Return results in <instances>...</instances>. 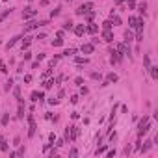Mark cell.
<instances>
[{"mask_svg":"<svg viewBox=\"0 0 158 158\" xmlns=\"http://www.w3.org/2000/svg\"><path fill=\"white\" fill-rule=\"evenodd\" d=\"M149 123H151V117H149V115H145L143 119H140V125H138V134H140V136H143V134L149 132V128H151Z\"/></svg>","mask_w":158,"mask_h":158,"instance_id":"1","label":"cell"},{"mask_svg":"<svg viewBox=\"0 0 158 158\" xmlns=\"http://www.w3.org/2000/svg\"><path fill=\"white\" fill-rule=\"evenodd\" d=\"M89 9H93V4H91V2H86V4H82V6L76 9V15H86Z\"/></svg>","mask_w":158,"mask_h":158,"instance_id":"2","label":"cell"},{"mask_svg":"<svg viewBox=\"0 0 158 158\" xmlns=\"http://www.w3.org/2000/svg\"><path fill=\"white\" fill-rule=\"evenodd\" d=\"M110 54H112V56H110V61H112V63H119V61L123 60V54H121V52H115V50H112Z\"/></svg>","mask_w":158,"mask_h":158,"instance_id":"3","label":"cell"},{"mask_svg":"<svg viewBox=\"0 0 158 158\" xmlns=\"http://www.w3.org/2000/svg\"><path fill=\"white\" fill-rule=\"evenodd\" d=\"M28 123H30V130H28V136H34V134H36V123H34V115L30 114L28 115Z\"/></svg>","mask_w":158,"mask_h":158,"instance_id":"4","label":"cell"},{"mask_svg":"<svg viewBox=\"0 0 158 158\" xmlns=\"http://www.w3.org/2000/svg\"><path fill=\"white\" fill-rule=\"evenodd\" d=\"M37 11L36 9H32V7H26V11H22V19H30V17H34Z\"/></svg>","mask_w":158,"mask_h":158,"instance_id":"5","label":"cell"},{"mask_svg":"<svg viewBox=\"0 0 158 158\" xmlns=\"http://www.w3.org/2000/svg\"><path fill=\"white\" fill-rule=\"evenodd\" d=\"M102 37H104V41H108V43H112V41H114V34H112L110 30H104Z\"/></svg>","mask_w":158,"mask_h":158,"instance_id":"6","label":"cell"},{"mask_svg":"<svg viewBox=\"0 0 158 158\" xmlns=\"http://www.w3.org/2000/svg\"><path fill=\"white\" fill-rule=\"evenodd\" d=\"M30 99L34 102H37V101H43V93H39V91H34V93L30 95Z\"/></svg>","mask_w":158,"mask_h":158,"instance_id":"7","label":"cell"},{"mask_svg":"<svg viewBox=\"0 0 158 158\" xmlns=\"http://www.w3.org/2000/svg\"><path fill=\"white\" fill-rule=\"evenodd\" d=\"M119 80V76L115 74V73H108V76H106V82L108 84H112V82H117Z\"/></svg>","mask_w":158,"mask_h":158,"instance_id":"8","label":"cell"},{"mask_svg":"<svg viewBox=\"0 0 158 158\" xmlns=\"http://www.w3.org/2000/svg\"><path fill=\"white\" fill-rule=\"evenodd\" d=\"M74 34H76V36H84V34H86V26H84V24H78V26L74 28Z\"/></svg>","mask_w":158,"mask_h":158,"instance_id":"9","label":"cell"},{"mask_svg":"<svg viewBox=\"0 0 158 158\" xmlns=\"http://www.w3.org/2000/svg\"><path fill=\"white\" fill-rule=\"evenodd\" d=\"M7 149H9V147H7V141H6V138H4V136H0V151H4V152H6Z\"/></svg>","mask_w":158,"mask_h":158,"instance_id":"10","label":"cell"},{"mask_svg":"<svg viewBox=\"0 0 158 158\" xmlns=\"http://www.w3.org/2000/svg\"><path fill=\"white\" fill-rule=\"evenodd\" d=\"M80 50L84 52V54H91V52H93V45H82Z\"/></svg>","mask_w":158,"mask_h":158,"instance_id":"11","label":"cell"},{"mask_svg":"<svg viewBox=\"0 0 158 158\" xmlns=\"http://www.w3.org/2000/svg\"><path fill=\"white\" fill-rule=\"evenodd\" d=\"M138 11H140L141 15H145V13H147V2H141V4L138 6Z\"/></svg>","mask_w":158,"mask_h":158,"instance_id":"12","label":"cell"},{"mask_svg":"<svg viewBox=\"0 0 158 158\" xmlns=\"http://www.w3.org/2000/svg\"><path fill=\"white\" fill-rule=\"evenodd\" d=\"M149 71H151L152 80H156V78H158V67H149Z\"/></svg>","mask_w":158,"mask_h":158,"instance_id":"13","label":"cell"},{"mask_svg":"<svg viewBox=\"0 0 158 158\" xmlns=\"http://www.w3.org/2000/svg\"><path fill=\"white\" fill-rule=\"evenodd\" d=\"M97 24H89V26H86V32H89V34H95V32H97Z\"/></svg>","mask_w":158,"mask_h":158,"instance_id":"14","label":"cell"},{"mask_svg":"<svg viewBox=\"0 0 158 158\" xmlns=\"http://www.w3.org/2000/svg\"><path fill=\"white\" fill-rule=\"evenodd\" d=\"M138 21H140V19H138V17H130V19H128V22H130V28H136Z\"/></svg>","mask_w":158,"mask_h":158,"instance_id":"15","label":"cell"},{"mask_svg":"<svg viewBox=\"0 0 158 158\" xmlns=\"http://www.w3.org/2000/svg\"><path fill=\"white\" fill-rule=\"evenodd\" d=\"M143 63H145V69H149V67H151V60H149V54H145V56H143Z\"/></svg>","mask_w":158,"mask_h":158,"instance_id":"16","label":"cell"},{"mask_svg":"<svg viewBox=\"0 0 158 158\" xmlns=\"http://www.w3.org/2000/svg\"><path fill=\"white\" fill-rule=\"evenodd\" d=\"M17 39H21V37H13V39H9V41H7V45H6V47H7V49H11V47H13V45L17 43Z\"/></svg>","mask_w":158,"mask_h":158,"instance_id":"17","label":"cell"},{"mask_svg":"<svg viewBox=\"0 0 158 158\" xmlns=\"http://www.w3.org/2000/svg\"><path fill=\"white\" fill-rule=\"evenodd\" d=\"M61 45H63V41H61V39H60V37H58V39H54V41H52V47H61Z\"/></svg>","mask_w":158,"mask_h":158,"instance_id":"18","label":"cell"},{"mask_svg":"<svg viewBox=\"0 0 158 158\" xmlns=\"http://www.w3.org/2000/svg\"><path fill=\"white\" fill-rule=\"evenodd\" d=\"M102 28L110 30V28H112V21H104V22H102Z\"/></svg>","mask_w":158,"mask_h":158,"instance_id":"19","label":"cell"},{"mask_svg":"<svg viewBox=\"0 0 158 158\" xmlns=\"http://www.w3.org/2000/svg\"><path fill=\"white\" fill-rule=\"evenodd\" d=\"M7 121H9V115L4 114V115H2V119H0V123H2V125H7Z\"/></svg>","mask_w":158,"mask_h":158,"instance_id":"20","label":"cell"},{"mask_svg":"<svg viewBox=\"0 0 158 158\" xmlns=\"http://www.w3.org/2000/svg\"><path fill=\"white\" fill-rule=\"evenodd\" d=\"M76 63H80V65L84 63V65H86L87 63V58H76Z\"/></svg>","mask_w":158,"mask_h":158,"instance_id":"21","label":"cell"},{"mask_svg":"<svg viewBox=\"0 0 158 158\" xmlns=\"http://www.w3.org/2000/svg\"><path fill=\"white\" fill-rule=\"evenodd\" d=\"M112 24H121V19H119V17H114V15H112Z\"/></svg>","mask_w":158,"mask_h":158,"instance_id":"22","label":"cell"},{"mask_svg":"<svg viewBox=\"0 0 158 158\" xmlns=\"http://www.w3.org/2000/svg\"><path fill=\"white\" fill-rule=\"evenodd\" d=\"M151 141H145V147H143V151H141V152H147V151H149V149H151Z\"/></svg>","mask_w":158,"mask_h":158,"instance_id":"23","label":"cell"},{"mask_svg":"<svg viewBox=\"0 0 158 158\" xmlns=\"http://www.w3.org/2000/svg\"><path fill=\"white\" fill-rule=\"evenodd\" d=\"M74 52H76V49H69V50L63 52V56H71V54H74Z\"/></svg>","mask_w":158,"mask_h":158,"instance_id":"24","label":"cell"},{"mask_svg":"<svg viewBox=\"0 0 158 158\" xmlns=\"http://www.w3.org/2000/svg\"><path fill=\"white\" fill-rule=\"evenodd\" d=\"M71 28H73V22H71V21H67V22L63 24V30H71Z\"/></svg>","mask_w":158,"mask_h":158,"instance_id":"25","label":"cell"},{"mask_svg":"<svg viewBox=\"0 0 158 158\" xmlns=\"http://www.w3.org/2000/svg\"><path fill=\"white\" fill-rule=\"evenodd\" d=\"M28 47H30V39H28V37H26V39L22 41V49H28Z\"/></svg>","mask_w":158,"mask_h":158,"instance_id":"26","label":"cell"},{"mask_svg":"<svg viewBox=\"0 0 158 158\" xmlns=\"http://www.w3.org/2000/svg\"><path fill=\"white\" fill-rule=\"evenodd\" d=\"M9 11H11V9H7V11H4V13H2V15H0V22H2V21H4V19H6V17H7V15H9Z\"/></svg>","mask_w":158,"mask_h":158,"instance_id":"27","label":"cell"},{"mask_svg":"<svg viewBox=\"0 0 158 158\" xmlns=\"http://www.w3.org/2000/svg\"><path fill=\"white\" fill-rule=\"evenodd\" d=\"M125 37H127V43H130V39H132V34H130L128 30H127V32H125Z\"/></svg>","mask_w":158,"mask_h":158,"instance_id":"28","label":"cell"},{"mask_svg":"<svg viewBox=\"0 0 158 158\" xmlns=\"http://www.w3.org/2000/svg\"><path fill=\"white\" fill-rule=\"evenodd\" d=\"M0 71H2V73H6V71H7V69H6V63H4L2 60H0Z\"/></svg>","mask_w":158,"mask_h":158,"instance_id":"29","label":"cell"},{"mask_svg":"<svg viewBox=\"0 0 158 158\" xmlns=\"http://www.w3.org/2000/svg\"><path fill=\"white\" fill-rule=\"evenodd\" d=\"M104 151H106V145H102V147H99V149H97V154H102Z\"/></svg>","mask_w":158,"mask_h":158,"instance_id":"30","label":"cell"},{"mask_svg":"<svg viewBox=\"0 0 158 158\" xmlns=\"http://www.w3.org/2000/svg\"><path fill=\"white\" fill-rule=\"evenodd\" d=\"M52 84H54V80H49V82H45V87L49 89V87H52Z\"/></svg>","mask_w":158,"mask_h":158,"instance_id":"31","label":"cell"},{"mask_svg":"<svg viewBox=\"0 0 158 158\" xmlns=\"http://www.w3.org/2000/svg\"><path fill=\"white\" fill-rule=\"evenodd\" d=\"M52 17H56V15H60V7H56V9H52Z\"/></svg>","mask_w":158,"mask_h":158,"instance_id":"32","label":"cell"},{"mask_svg":"<svg viewBox=\"0 0 158 158\" xmlns=\"http://www.w3.org/2000/svg\"><path fill=\"white\" fill-rule=\"evenodd\" d=\"M91 78H95V80H99V78H101V74H99V73H91Z\"/></svg>","mask_w":158,"mask_h":158,"instance_id":"33","label":"cell"},{"mask_svg":"<svg viewBox=\"0 0 158 158\" xmlns=\"http://www.w3.org/2000/svg\"><path fill=\"white\" fill-rule=\"evenodd\" d=\"M24 82H26V84H30V82H32V76H30V74H26V76H24Z\"/></svg>","mask_w":158,"mask_h":158,"instance_id":"34","label":"cell"},{"mask_svg":"<svg viewBox=\"0 0 158 158\" xmlns=\"http://www.w3.org/2000/svg\"><path fill=\"white\" fill-rule=\"evenodd\" d=\"M15 97H17V99H21V91H19V87H15Z\"/></svg>","mask_w":158,"mask_h":158,"instance_id":"35","label":"cell"},{"mask_svg":"<svg viewBox=\"0 0 158 158\" xmlns=\"http://www.w3.org/2000/svg\"><path fill=\"white\" fill-rule=\"evenodd\" d=\"M11 86H13V80L9 78V82H7V86H6V89H7V91H9V87H11Z\"/></svg>","mask_w":158,"mask_h":158,"instance_id":"36","label":"cell"},{"mask_svg":"<svg viewBox=\"0 0 158 158\" xmlns=\"http://www.w3.org/2000/svg\"><path fill=\"white\" fill-rule=\"evenodd\" d=\"M69 154H71V156H76V154H78V151H76V149H71V152H69Z\"/></svg>","mask_w":158,"mask_h":158,"instance_id":"37","label":"cell"},{"mask_svg":"<svg viewBox=\"0 0 158 158\" xmlns=\"http://www.w3.org/2000/svg\"><path fill=\"white\" fill-rule=\"evenodd\" d=\"M115 2H117V4H123V2H125V0H115Z\"/></svg>","mask_w":158,"mask_h":158,"instance_id":"38","label":"cell"},{"mask_svg":"<svg viewBox=\"0 0 158 158\" xmlns=\"http://www.w3.org/2000/svg\"><path fill=\"white\" fill-rule=\"evenodd\" d=\"M69 2H71V0H69Z\"/></svg>","mask_w":158,"mask_h":158,"instance_id":"39","label":"cell"}]
</instances>
